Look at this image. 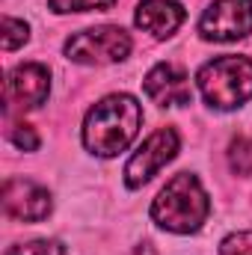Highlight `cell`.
<instances>
[{
  "instance_id": "6da1fadb",
  "label": "cell",
  "mask_w": 252,
  "mask_h": 255,
  "mask_svg": "<svg viewBox=\"0 0 252 255\" xmlns=\"http://www.w3.org/2000/svg\"><path fill=\"white\" fill-rule=\"evenodd\" d=\"M142 128V107L133 95L116 92L101 98L83 119V145L95 157H116L136 139Z\"/></svg>"
},
{
  "instance_id": "5bb4252c",
  "label": "cell",
  "mask_w": 252,
  "mask_h": 255,
  "mask_svg": "<svg viewBox=\"0 0 252 255\" xmlns=\"http://www.w3.org/2000/svg\"><path fill=\"white\" fill-rule=\"evenodd\" d=\"M6 255H65V247L60 241H27V244H15V247H9Z\"/></svg>"
},
{
  "instance_id": "5b68a950",
  "label": "cell",
  "mask_w": 252,
  "mask_h": 255,
  "mask_svg": "<svg viewBox=\"0 0 252 255\" xmlns=\"http://www.w3.org/2000/svg\"><path fill=\"white\" fill-rule=\"evenodd\" d=\"M178 148H181V139L175 128H157L154 133H148L145 142L125 163V184L130 190H139L142 184H148L166 163L175 160Z\"/></svg>"
},
{
  "instance_id": "3957f363",
  "label": "cell",
  "mask_w": 252,
  "mask_h": 255,
  "mask_svg": "<svg viewBox=\"0 0 252 255\" xmlns=\"http://www.w3.org/2000/svg\"><path fill=\"white\" fill-rule=\"evenodd\" d=\"M196 86L208 107L235 110L252 98V60L250 57H217L196 71Z\"/></svg>"
},
{
  "instance_id": "4fadbf2b",
  "label": "cell",
  "mask_w": 252,
  "mask_h": 255,
  "mask_svg": "<svg viewBox=\"0 0 252 255\" xmlns=\"http://www.w3.org/2000/svg\"><path fill=\"white\" fill-rule=\"evenodd\" d=\"M116 0H48V6L57 15H68V12H104Z\"/></svg>"
},
{
  "instance_id": "9a60e30c",
  "label": "cell",
  "mask_w": 252,
  "mask_h": 255,
  "mask_svg": "<svg viewBox=\"0 0 252 255\" xmlns=\"http://www.w3.org/2000/svg\"><path fill=\"white\" fill-rule=\"evenodd\" d=\"M220 255H252V232H232L223 238Z\"/></svg>"
},
{
  "instance_id": "7a4b0ae2",
  "label": "cell",
  "mask_w": 252,
  "mask_h": 255,
  "mask_svg": "<svg viewBox=\"0 0 252 255\" xmlns=\"http://www.w3.org/2000/svg\"><path fill=\"white\" fill-rule=\"evenodd\" d=\"M211 214V199L193 172H178L151 202V220L175 235H193Z\"/></svg>"
},
{
  "instance_id": "8992f818",
  "label": "cell",
  "mask_w": 252,
  "mask_h": 255,
  "mask_svg": "<svg viewBox=\"0 0 252 255\" xmlns=\"http://www.w3.org/2000/svg\"><path fill=\"white\" fill-rule=\"evenodd\" d=\"M252 33V0H214L199 18L205 42H238Z\"/></svg>"
},
{
  "instance_id": "52a82bcc",
  "label": "cell",
  "mask_w": 252,
  "mask_h": 255,
  "mask_svg": "<svg viewBox=\"0 0 252 255\" xmlns=\"http://www.w3.org/2000/svg\"><path fill=\"white\" fill-rule=\"evenodd\" d=\"M54 211V196L48 187L30 178H6L3 181V214L18 223H42Z\"/></svg>"
},
{
  "instance_id": "8fae6325",
  "label": "cell",
  "mask_w": 252,
  "mask_h": 255,
  "mask_svg": "<svg viewBox=\"0 0 252 255\" xmlns=\"http://www.w3.org/2000/svg\"><path fill=\"white\" fill-rule=\"evenodd\" d=\"M229 166L235 175H252V139L235 136L229 145Z\"/></svg>"
},
{
  "instance_id": "7c38bea8",
  "label": "cell",
  "mask_w": 252,
  "mask_h": 255,
  "mask_svg": "<svg viewBox=\"0 0 252 255\" xmlns=\"http://www.w3.org/2000/svg\"><path fill=\"white\" fill-rule=\"evenodd\" d=\"M27 39H30L27 21H18V18H12V15H3V33H0L3 51H15V48H21Z\"/></svg>"
},
{
  "instance_id": "9c48e42d",
  "label": "cell",
  "mask_w": 252,
  "mask_h": 255,
  "mask_svg": "<svg viewBox=\"0 0 252 255\" xmlns=\"http://www.w3.org/2000/svg\"><path fill=\"white\" fill-rule=\"evenodd\" d=\"M142 89L157 107H184L193 101L187 71L175 63H157L145 74Z\"/></svg>"
},
{
  "instance_id": "30bf717a",
  "label": "cell",
  "mask_w": 252,
  "mask_h": 255,
  "mask_svg": "<svg viewBox=\"0 0 252 255\" xmlns=\"http://www.w3.org/2000/svg\"><path fill=\"white\" fill-rule=\"evenodd\" d=\"M187 12L178 0H139L133 12V24L142 33H151L154 39H169L181 24Z\"/></svg>"
},
{
  "instance_id": "277c9868",
  "label": "cell",
  "mask_w": 252,
  "mask_h": 255,
  "mask_svg": "<svg viewBox=\"0 0 252 255\" xmlns=\"http://www.w3.org/2000/svg\"><path fill=\"white\" fill-rule=\"evenodd\" d=\"M65 60L77 65H107V63H122L130 54V36L122 27L104 24L92 30H80L68 36L63 45Z\"/></svg>"
},
{
  "instance_id": "2e32d148",
  "label": "cell",
  "mask_w": 252,
  "mask_h": 255,
  "mask_svg": "<svg viewBox=\"0 0 252 255\" xmlns=\"http://www.w3.org/2000/svg\"><path fill=\"white\" fill-rule=\"evenodd\" d=\"M9 136H12V142H15L21 151H36V148H39V133L30 125H15Z\"/></svg>"
},
{
  "instance_id": "ba28073f",
  "label": "cell",
  "mask_w": 252,
  "mask_h": 255,
  "mask_svg": "<svg viewBox=\"0 0 252 255\" xmlns=\"http://www.w3.org/2000/svg\"><path fill=\"white\" fill-rule=\"evenodd\" d=\"M6 104L9 110H36L51 95V71L42 63H21L6 74Z\"/></svg>"
}]
</instances>
